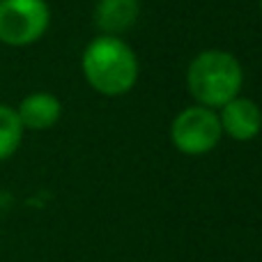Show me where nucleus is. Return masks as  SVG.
<instances>
[{"instance_id": "nucleus-1", "label": "nucleus", "mask_w": 262, "mask_h": 262, "mask_svg": "<svg viewBox=\"0 0 262 262\" xmlns=\"http://www.w3.org/2000/svg\"><path fill=\"white\" fill-rule=\"evenodd\" d=\"M83 76L99 95H127L138 81V60L120 37L101 35L83 51Z\"/></svg>"}, {"instance_id": "nucleus-2", "label": "nucleus", "mask_w": 262, "mask_h": 262, "mask_svg": "<svg viewBox=\"0 0 262 262\" xmlns=\"http://www.w3.org/2000/svg\"><path fill=\"white\" fill-rule=\"evenodd\" d=\"M244 74L242 64L228 51H203L193 58L186 72V88L191 97L205 108H223L228 101L239 97Z\"/></svg>"}, {"instance_id": "nucleus-3", "label": "nucleus", "mask_w": 262, "mask_h": 262, "mask_svg": "<svg viewBox=\"0 0 262 262\" xmlns=\"http://www.w3.org/2000/svg\"><path fill=\"white\" fill-rule=\"evenodd\" d=\"M51 23L46 0H0V41L28 46L44 37Z\"/></svg>"}, {"instance_id": "nucleus-4", "label": "nucleus", "mask_w": 262, "mask_h": 262, "mask_svg": "<svg viewBox=\"0 0 262 262\" xmlns=\"http://www.w3.org/2000/svg\"><path fill=\"white\" fill-rule=\"evenodd\" d=\"M221 122L212 108L191 106L175 118L170 127V138L180 152L184 154H205L214 149L221 140Z\"/></svg>"}, {"instance_id": "nucleus-5", "label": "nucleus", "mask_w": 262, "mask_h": 262, "mask_svg": "<svg viewBox=\"0 0 262 262\" xmlns=\"http://www.w3.org/2000/svg\"><path fill=\"white\" fill-rule=\"evenodd\" d=\"M221 131H226L235 140H251L260 134L262 129V111L255 101L235 97L221 108L219 115Z\"/></svg>"}, {"instance_id": "nucleus-6", "label": "nucleus", "mask_w": 262, "mask_h": 262, "mask_svg": "<svg viewBox=\"0 0 262 262\" xmlns=\"http://www.w3.org/2000/svg\"><path fill=\"white\" fill-rule=\"evenodd\" d=\"M16 115L21 120L23 129L44 131L51 129L62 115V104L51 92H32L18 104Z\"/></svg>"}, {"instance_id": "nucleus-7", "label": "nucleus", "mask_w": 262, "mask_h": 262, "mask_svg": "<svg viewBox=\"0 0 262 262\" xmlns=\"http://www.w3.org/2000/svg\"><path fill=\"white\" fill-rule=\"evenodd\" d=\"M138 0H99L95 7V23L106 35H120L138 21Z\"/></svg>"}, {"instance_id": "nucleus-8", "label": "nucleus", "mask_w": 262, "mask_h": 262, "mask_svg": "<svg viewBox=\"0 0 262 262\" xmlns=\"http://www.w3.org/2000/svg\"><path fill=\"white\" fill-rule=\"evenodd\" d=\"M23 138V124L16 115V108L0 104V161L9 159L18 149Z\"/></svg>"}, {"instance_id": "nucleus-9", "label": "nucleus", "mask_w": 262, "mask_h": 262, "mask_svg": "<svg viewBox=\"0 0 262 262\" xmlns=\"http://www.w3.org/2000/svg\"><path fill=\"white\" fill-rule=\"evenodd\" d=\"M260 12H262V0H260Z\"/></svg>"}]
</instances>
